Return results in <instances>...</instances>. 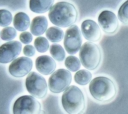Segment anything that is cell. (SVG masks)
Here are the masks:
<instances>
[{
    "label": "cell",
    "mask_w": 128,
    "mask_h": 114,
    "mask_svg": "<svg viewBox=\"0 0 128 114\" xmlns=\"http://www.w3.org/2000/svg\"><path fill=\"white\" fill-rule=\"evenodd\" d=\"M25 84L28 92L36 98H42L46 95L48 86L46 80L36 72H32L28 74Z\"/></svg>",
    "instance_id": "6"
},
{
    "label": "cell",
    "mask_w": 128,
    "mask_h": 114,
    "mask_svg": "<svg viewBox=\"0 0 128 114\" xmlns=\"http://www.w3.org/2000/svg\"><path fill=\"white\" fill-rule=\"evenodd\" d=\"M98 22L105 32L108 34L115 33L118 28V20L116 15L112 11H102L98 16Z\"/></svg>",
    "instance_id": "11"
},
{
    "label": "cell",
    "mask_w": 128,
    "mask_h": 114,
    "mask_svg": "<svg viewBox=\"0 0 128 114\" xmlns=\"http://www.w3.org/2000/svg\"><path fill=\"white\" fill-rule=\"evenodd\" d=\"M46 36L50 42H58L62 40L64 37V32L57 26H51L46 31Z\"/></svg>",
    "instance_id": "17"
},
{
    "label": "cell",
    "mask_w": 128,
    "mask_h": 114,
    "mask_svg": "<svg viewBox=\"0 0 128 114\" xmlns=\"http://www.w3.org/2000/svg\"><path fill=\"white\" fill-rule=\"evenodd\" d=\"M22 44L17 40L6 42L0 46V63L6 64L14 60L20 53Z\"/></svg>",
    "instance_id": "10"
},
{
    "label": "cell",
    "mask_w": 128,
    "mask_h": 114,
    "mask_svg": "<svg viewBox=\"0 0 128 114\" xmlns=\"http://www.w3.org/2000/svg\"><path fill=\"white\" fill-rule=\"evenodd\" d=\"M92 78V74L86 70H81L77 72L74 76L75 82L82 86L87 84Z\"/></svg>",
    "instance_id": "18"
},
{
    "label": "cell",
    "mask_w": 128,
    "mask_h": 114,
    "mask_svg": "<svg viewBox=\"0 0 128 114\" xmlns=\"http://www.w3.org/2000/svg\"><path fill=\"white\" fill-rule=\"evenodd\" d=\"M72 81L71 73L64 68L55 71L49 78L48 86L50 91L58 94L66 90Z\"/></svg>",
    "instance_id": "7"
},
{
    "label": "cell",
    "mask_w": 128,
    "mask_h": 114,
    "mask_svg": "<svg viewBox=\"0 0 128 114\" xmlns=\"http://www.w3.org/2000/svg\"><path fill=\"white\" fill-rule=\"evenodd\" d=\"M89 90L96 100L107 102L113 100L116 94V86L114 82L106 76H98L90 82Z\"/></svg>",
    "instance_id": "2"
},
{
    "label": "cell",
    "mask_w": 128,
    "mask_h": 114,
    "mask_svg": "<svg viewBox=\"0 0 128 114\" xmlns=\"http://www.w3.org/2000/svg\"><path fill=\"white\" fill-rule=\"evenodd\" d=\"M48 25L46 17L38 16L33 18L30 26V30L36 36H40L46 32Z\"/></svg>",
    "instance_id": "14"
},
{
    "label": "cell",
    "mask_w": 128,
    "mask_h": 114,
    "mask_svg": "<svg viewBox=\"0 0 128 114\" xmlns=\"http://www.w3.org/2000/svg\"><path fill=\"white\" fill-rule=\"evenodd\" d=\"M82 41L80 31L76 25H72L66 30L64 45L68 54H76L81 48Z\"/></svg>",
    "instance_id": "8"
},
{
    "label": "cell",
    "mask_w": 128,
    "mask_h": 114,
    "mask_svg": "<svg viewBox=\"0 0 128 114\" xmlns=\"http://www.w3.org/2000/svg\"><path fill=\"white\" fill-rule=\"evenodd\" d=\"M118 16L122 22L124 24H128V0L124 2L120 6Z\"/></svg>",
    "instance_id": "22"
},
{
    "label": "cell",
    "mask_w": 128,
    "mask_h": 114,
    "mask_svg": "<svg viewBox=\"0 0 128 114\" xmlns=\"http://www.w3.org/2000/svg\"><path fill=\"white\" fill-rule=\"evenodd\" d=\"M20 40L23 44H28L32 41V36L30 32H24L20 34Z\"/></svg>",
    "instance_id": "25"
},
{
    "label": "cell",
    "mask_w": 128,
    "mask_h": 114,
    "mask_svg": "<svg viewBox=\"0 0 128 114\" xmlns=\"http://www.w3.org/2000/svg\"><path fill=\"white\" fill-rule=\"evenodd\" d=\"M32 67V61L28 58L21 56L15 59L10 64L8 72L15 78H22L28 74Z\"/></svg>",
    "instance_id": "9"
},
{
    "label": "cell",
    "mask_w": 128,
    "mask_h": 114,
    "mask_svg": "<svg viewBox=\"0 0 128 114\" xmlns=\"http://www.w3.org/2000/svg\"><path fill=\"white\" fill-rule=\"evenodd\" d=\"M36 68L40 73L48 75L55 70L56 63L54 60L48 56H40L36 60Z\"/></svg>",
    "instance_id": "13"
},
{
    "label": "cell",
    "mask_w": 128,
    "mask_h": 114,
    "mask_svg": "<svg viewBox=\"0 0 128 114\" xmlns=\"http://www.w3.org/2000/svg\"><path fill=\"white\" fill-rule=\"evenodd\" d=\"M13 24L16 30L18 31H24L27 30L30 26V18L26 13L20 12L14 16Z\"/></svg>",
    "instance_id": "16"
},
{
    "label": "cell",
    "mask_w": 128,
    "mask_h": 114,
    "mask_svg": "<svg viewBox=\"0 0 128 114\" xmlns=\"http://www.w3.org/2000/svg\"><path fill=\"white\" fill-rule=\"evenodd\" d=\"M50 52L52 56L58 62L62 61L65 58L64 50L59 44H52L50 46Z\"/></svg>",
    "instance_id": "19"
},
{
    "label": "cell",
    "mask_w": 128,
    "mask_h": 114,
    "mask_svg": "<svg viewBox=\"0 0 128 114\" xmlns=\"http://www.w3.org/2000/svg\"><path fill=\"white\" fill-rule=\"evenodd\" d=\"M66 68L71 72H76L80 68V62L79 59L73 56H68L64 62Z\"/></svg>",
    "instance_id": "20"
},
{
    "label": "cell",
    "mask_w": 128,
    "mask_h": 114,
    "mask_svg": "<svg viewBox=\"0 0 128 114\" xmlns=\"http://www.w3.org/2000/svg\"><path fill=\"white\" fill-rule=\"evenodd\" d=\"M54 0H30V8L36 13L42 14L48 12L52 6Z\"/></svg>",
    "instance_id": "15"
},
{
    "label": "cell",
    "mask_w": 128,
    "mask_h": 114,
    "mask_svg": "<svg viewBox=\"0 0 128 114\" xmlns=\"http://www.w3.org/2000/svg\"><path fill=\"white\" fill-rule=\"evenodd\" d=\"M61 102L63 108L68 114H82L86 106L82 92L74 85L69 86L64 92Z\"/></svg>",
    "instance_id": "3"
},
{
    "label": "cell",
    "mask_w": 128,
    "mask_h": 114,
    "mask_svg": "<svg viewBox=\"0 0 128 114\" xmlns=\"http://www.w3.org/2000/svg\"><path fill=\"white\" fill-rule=\"evenodd\" d=\"M24 54L28 56H32L35 54V49L32 45H26L23 48Z\"/></svg>",
    "instance_id": "26"
},
{
    "label": "cell",
    "mask_w": 128,
    "mask_h": 114,
    "mask_svg": "<svg viewBox=\"0 0 128 114\" xmlns=\"http://www.w3.org/2000/svg\"><path fill=\"white\" fill-rule=\"evenodd\" d=\"M79 57L85 68L88 70H94L100 63L102 52L97 44L91 42H86L80 48Z\"/></svg>",
    "instance_id": "4"
},
{
    "label": "cell",
    "mask_w": 128,
    "mask_h": 114,
    "mask_svg": "<svg viewBox=\"0 0 128 114\" xmlns=\"http://www.w3.org/2000/svg\"><path fill=\"white\" fill-rule=\"evenodd\" d=\"M12 20L10 12L6 10H0V26H6L10 24Z\"/></svg>",
    "instance_id": "24"
},
{
    "label": "cell",
    "mask_w": 128,
    "mask_h": 114,
    "mask_svg": "<svg viewBox=\"0 0 128 114\" xmlns=\"http://www.w3.org/2000/svg\"><path fill=\"white\" fill-rule=\"evenodd\" d=\"M16 36V32L15 29L11 26L4 28L0 32V38L6 41L11 40Z\"/></svg>",
    "instance_id": "23"
},
{
    "label": "cell",
    "mask_w": 128,
    "mask_h": 114,
    "mask_svg": "<svg viewBox=\"0 0 128 114\" xmlns=\"http://www.w3.org/2000/svg\"><path fill=\"white\" fill-rule=\"evenodd\" d=\"M81 31L84 38L90 42H97L101 38L100 28L92 20H86L82 22Z\"/></svg>",
    "instance_id": "12"
},
{
    "label": "cell",
    "mask_w": 128,
    "mask_h": 114,
    "mask_svg": "<svg viewBox=\"0 0 128 114\" xmlns=\"http://www.w3.org/2000/svg\"><path fill=\"white\" fill-rule=\"evenodd\" d=\"M40 110V102L29 95L18 98L14 101L12 108V114H39Z\"/></svg>",
    "instance_id": "5"
},
{
    "label": "cell",
    "mask_w": 128,
    "mask_h": 114,
    "mask_svg": "<svg viewBox=\"0 0 128 114\" xmlns=\"http://www.w3.org/2000/svg\"><path fill=\"white\" fill-rule=\"evenodd\" d=\"M78 12L75 6L66 2H60L52 6L48 12L50 21L54 25L66 28L71 26L78 18Z\"/></svg>",
    "instance_id": "1"
},
{
    "label": "cell",
    "mask_w": 128,
    "mask_h": 114,
    "mask_svg": "<svg viewBox=\"0 0 128 114\" xmlns=\"http://www.w3.org/2000/svg\"><path fill=\"white\" fill-rule=\"evenodd\" d=\"M39 114H46V112L44 110H40V112Z\"/></svg>",
    "instance_id": "27"
},
{
    "label": "cell",
    "mask_w": 128,
    "mask_h": 114,
    "mask_svg": "<svg viewBox=\"0 0 128 114\" xmlns=\"http://www.w3.org/2000/svg\"><path fill=\"white\" fill-rule=\"evenodd\" d=\"M34 46L36 50L40 52H44L49 48L48 40L46 38L42 36H39L35 39Z\"/></svg>",
    "instance_id": "21"
}]
</instances>
